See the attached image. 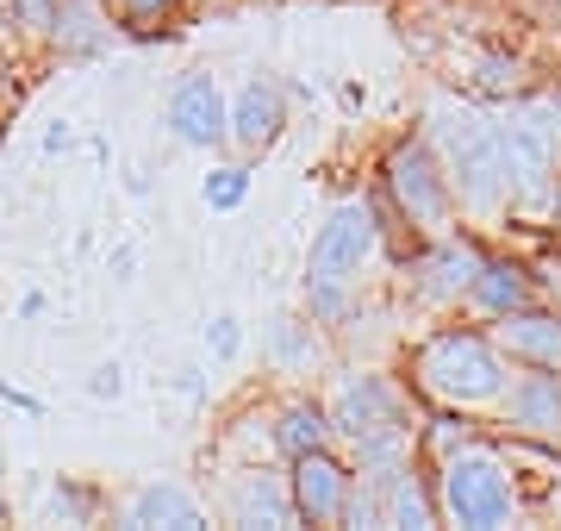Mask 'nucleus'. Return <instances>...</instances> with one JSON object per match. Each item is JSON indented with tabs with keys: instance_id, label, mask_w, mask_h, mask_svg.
<instances>
[{
	"instance_id": "obj_15",
	"label": "nucleus",
	"mask_w": 561,
	"mask_h": 531,
	"mask_svg": "<svg viewBox=\"0 0 561 531\" xmlns=\"http://www.w3.org/2000/svg\"><path fill=\"white\" fill-rule=\"evenodd\" d=\"M50 25H57L62 50H101V38H106V20H101L94 0H57L50 7Z\"/></svg>"
},
{
	"instance_id": "obj_7",
	"label": "nucleus",
	"mask_w": 561,
	"mask_h": 531,
	"mask_svg": "<svg viewBox=\"0 0 561 531\" xmlns=\"http://www.w3.org/2000/svg\"><path fill=\"white\" fill-rule=\"evenodd\" d=\"M225 125H231V106H225L213 76H187V82L169 94V132H175L181 144H219Z\"/></svg>"
},
{
	"instance_id": "obj_11",
	"label": "nucleus",
	"mask_w": 561,
	"mask_h": 531,
	"mask_svg": "<svg viewBox=\"0 0 561 531\" xmlns=\"http://www.w3.org/2000/svg\"><path fill=\"white\" fill-rule=\"evenodd\" d=\"M505 413L530 438H561V375H549V369L524 375L518 388H512V400H505Z\"/></svg>"
},
{
	"instance_id": "obj_14",
	"label": "nucleus",
	"mask_w": 561,
	"mask_h": 531,
	"mask_svg": "<svg viewBox=\"0 0 561 531\" xmlns=\"http://www.w3.org/2000/svg\"><path fill=\"white\" fill-rule=\"evenodd\" d=\"M474 301L505 319V313L530 307V282H524V269H512V263H481V275H474Z\"/></svg>"
},
{
	"instance_id": "obj_24",
	"label": "nucleus",
	"mask_w": 561,
	"mask_h": 531,
	"mask_svg": "<svg viewBox=\"0 0 561 531\" xmlns=\"http://www.w3.org/2000/svg\"><path fill=\"white\" fill-rule=\"evenodd\" d=\"M88 388H94V400H119V388H125L119 363H101V369H94V382H88Z\"/></svg>"
},
{
	"instance_id": "obj_10",
	"label": "nucleus",
	"mask_w": 561,
	"mask_h": 531,
	"mask_svg": "<svg viewBox=\"0 0 561 531\" xmlns=\"http://www.w3.org/2000/svg\"><path fill=\"white\" fill-rule=\"evenodd\" d=\"M225 138L238 144V150H268L280 138V94L268 82H250L238 88V101H231V125H225Z\"/></svg>"
},
{
	"instance_id": "obj_4",
	"label": "nucleus",
	"mask_w": 561,
	"mask_h": 531,
	"mask_svg": "<svg viewBox=\"0 0 561 531\" xmlns=\"http://www.w3.org/2000/svg\"><path fill=\"white\" fill-rule=\"evenodd\" d=\"M443 512L461 526H505L512 519V482L493 456H449L443 463Z\"/></svg>"
},
{
	"instance_id": "obj_1",
	"label": "nucleus",
	"mask_w": 561,
	"mask_h": 531,
	"mask_svg": "<svg viewBox=\"0 0 561 531\" xmlns=\"http://www.w3.org/2000/svg\"><path fill=\"white\" fill-rule=\"evenodd\" d=\"M437 144H443V176L449 188H461L468 206H493L505 194V144L500 132L461 106H437Z\"/></svg>"
},
{
	"instance_id": "obj_12",
	"label": "nucleus",
	"mask_w": 561,
	"mask_h": 531,
	"mask_svg": "<svg viewBox=\"0 0 561 531\" xmlns=\"http://www.w3.org/2000/svg\"><path fill=\"white\" fill-rule=\"evenodd\" d=\"M500 344L537 369H561V319H549V313H505Z\"/></svg>"
},
{
	"instance_id": "obj_25",
	"label": "nucleus",
	"mask_w": 561,
	"mask_h": 531,
	"mask_svg": "<svg viewBox=\"0 0 561 531\" xmlns=\"http://www.w3.org/2000/svg\"><path fill=\"white\" fill-rule=\"evenodd\" d=\"M44 150H50V157H57V150H69V125H50V132H44Z\"/></svg>"
},
{
	"instance_id": "obj_20",
	"label": "nucleus",
	"mask_w": 561,
	"mask_h": 531,
	"mask_svg": "<svg viewBox=\"0 0 561 531\" xmlns=\"http://www.w3.org/2000/svg\"><path fill=\"white\" fill-rule=\"evenodd\" d=\"M181 0H119V20L131 25V32H162V25L175 20Z\"/></svg>"
},
{
	"instance_id": "obj_5",
	"label": "nucleus",
	"mask_w": 561,
	"mask_h": 531,
	"mask_svg": "<svg viewBox=\"0 0 561 531\" xmlns=\"http://www.w3.org/2000/svg\"><path fill=\"white\" fill-rule=\"evenodd\" d=\"M375 250V213L368 206H337L331 225L312 238V263H306V282H350L362 269V257Z\"/></svg>"
},
{
	"instance_id": "obj_9",
	"label": "nucleus",
	"mask_w": 561,
	"mask_h": 531,
	"mask_svg": "<svg viewBox=\"0 0 561 531\" xmlns=\"http://www.w3.org/2000/svg\"><path fill=\"white\" fill-rule=\"evenodd\" d=\"M337 426L356 438V444H368V438H387V431H405L400 419V394L387 388V382H375V375H362L356 388H343L337 400Z\"/></svg>"
},
{
	"instance_id": "obj_18",
	"label": "nucleus",
	"mask_w": 561,
	"mask_h": 531,
	"mask_svg": "<svg viewBox=\"0 0 561 531\" xmlns=\"http://www.w3.org/2000/svg\"><path fill=\"white\" fill-rule=\"evenodd\" d=\"M387 488H393V500H387V526H431V519H437V500H431L412 475H393Z\"/></svg>"
},
{
	"instance_id": "obj_17",
	"label": "nucleus",
	"mask_w": 561,
	"mask_h": 531,
	"mask_svg": "<svg viewBox=\"0 0 561 531\" xmlns=\"http://www.w3.org/2000/svg\"><path fill=\"white\" fill-rule=\"evenodd\" d=\"M238 519H268V526H294L300 507H294V494H280L268 475H250V488L238 494Z\"/></svg>"
},
{
	"instance_id": "obj_16",
	"label": "nucleus",
	"mask_w": 561,
	"mask_h": 531,
	"mask_svg": "<svg viewBox=\"0 0 561 531\" xmlns=\"http://www.w3.org/2000/svg\"><path fill=\"white\" fill-rule=\"evenodd\" d=\"M481 250L474 245H456V238H437V257H431V294H461V287H474V275H481Z\"/></svg>"
},
{
	"instance_id": "obj_6",
	"label": "nucleus",
	"mask_w": 561,
	"mask_h": 531,
	"mask_svg": "<svg viewBox=\"0 0 561 531\" xmlns=\"http://www.w3.org/2000/svg\"><path fill=\"white\" fill-rule=\"evenodd\" d=\"M500 144H505V169H512L518 194H542V182L556 176V113L549 106L512 113V125H500Z\"/></svg>"
},
{
	"instance_id": "obj_23",
	"label": "nucleus",
	"mask_w": 561,
	"mask_h": 531,
	"mask_svg": "<svg viewBox=\"0 0 561 531\" xmlns=\"http://www.w3.org/2000/svg\"><path fill=\"white\" fill-rule=\"evenodd\" d=\"M481 82L493 88V94H512V88H518V63H505V57H486Z\"/></svg>"
},
{
	"instance_id": "obj_19",
	"label": "nucleus",
	"mask_w": 561,
	"mask_h": 531,
	"mask_svg": "<svg viewBox=\"0 0 561 531\" xmlns=\"http://www.w3.org/2000/svg\"><path fill=\"white\" fill-rule=\"evenodd\" d=\"M324 444V413L319 407H287L280 413V450H287V456H306V450H319Z\"/></svg>"
},
{
	"instance_id": "obj_13",
	"label": "nucleus",
	"mask_w": 561,
	"mask_h": 531,
	"mask_svg": "<svg viewBox=\"0 0 561 531\" xmlns=\"http://www.w3.org/2000/svg\"><path fill=\"white\" fill-rule=\"evenodd\" d=\"M131 526H201V507L175 488V482H150V488L125 507Z\"/></svg>"
},
{
	"instance_id": "obj_3",
	"label": "nucleus",
	"mask_w": 561,
	"mask_h": 531,
	"mask_svg": "<svg viewBox=\"0 0 561 531\" xmlns=\"http://www.w3.org/2000/svg\"><path fill=\"white\" fill-rule=\"evenodd\" d=\"M387 194L400 206V219H412V231L424 238H449V176L431 163V150L424 144H400L393 157H387Z\"/></svg>"
},
{
	"instance_id": "obj_8",
	"label": "nucleus",
	"mask_w": 561,
	"mask_h": 531,
	"mask_svg": "<svg viewBox=\"0 0 561 531\" xmlns=\"http://www.w3.org/2000/svg\"><path fill=\"white\" fill-rule=\"evenodd\" d=\"M343 500H350V475L319 450H306V456H294V507H300V519H343Z\"/></svg>"
},
{
	"instance_id": "obj_21",
	"label": "nucleus",
	"mask_w": 561,
	"mask_h": 531,
	"mask_svg": "<svg viewBox=\"0 0 561 531\" xmlns=\"http://www.w3.org/2000/svg\"><path fill=\"white\" fill-rule=\"evenodd\" d=\"M243 194H250V176H243V169H213V176H206V206H238Z\"/></svg>"
},
{
	"instance_id": "obj_26",
	"label": "nucleus",
	"mask_w": 561,
	"mask_h": 531,
	"mask_svg": "<svg viewBox=\"0 0 561 531\" xmlns=\"http://www.w3.org/2000/svg\"><path fill=\"white\" fill-rule=\"evenodd\" d=\"M113 269H119V275H131V269H138V250H131V245L113 250Z\"/></svg>"
},
{
	"instance_id": "obj_2",
	"label": "nucleus",
	"mask_w": 561,
	"mask_h": 531,
	"mask_svg": "<svg viewBox=\"0 0 561 531\" xmlns=\"http://www.w3.org/2000/svg\"><path fill=\"white\" fill-rule=\"evenodd\" d=\"M500 357L486 350V338L474 331H443L431 344L419 350V388H431L437 400H461V407H474V400H493L500 394Z\"/></svg>"
},
{
	"instance_id": "obj_22",
	"label": "nucleus",
	"mask_w": 561,
	"mask_h": 531,
	"mask_svg": "<svg viewBox=\"0 0 561 531\" xmlns=\"http://www.w3.org/2000/svg\"><path fill=\"white\" fill-rule=\"evenodd\" d=\"M206 350H213V357H238V319H231V313H219V319L206 326Z\"/></svg>"
}]
</instances>
